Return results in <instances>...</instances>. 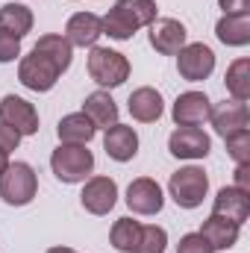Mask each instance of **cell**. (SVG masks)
Masks as SVG:
<instances>
[{
  "label": "cell",
  "mask_w": 250,
  "mask_h": 253,
  "mask_svg": "<svg viewBox=\"0 0 250 253\" xmlns=\"http://www.w3.org/2000/svg\"><path fill=\"white\" fill-rule=\"evenodd\" d=\"M83 112L88 115V121L94 124V129H109V126L118 124V106H115V100L106 91L88 94L85 103H83Z\"/></svg>",
  "instance_id": "cell-20"
},
{
  "label": "cell",
  "mask_w": 250,
  "mask_h": 253,
  "mask_svg": "<svg viewBox=\"0 0 250 253\" xmlns=\"http://www.w3.org/2000/svg\"><path fill=\"white\" fill-rule=\"evenodd\" d=\"M218 39L230 47H245L250 42V15L242 12V15H224L215 27Z\"/></svg>",
  "instance_id": "cell-22"
},
{
  "label": "cell",
  "mask_w": 250,
  "mask_h": 253,
  "mask_svg": "<svg viewBox=\"0 0 250 253\" xmlns=\"http://www.w3.org/2000/svg\"><path fill=\"white\" fill-rule=\"evenodd\" d=\"M227 88L242 103L250 97V59H236L227 68Z\"/></svg>",
  "instance_id": "cell-26"
},
{
  "label": "cell",
  "mask_w": 250,
  "mask_h": 253,
  "mask_svg": "<svg viewBox=\"0 0 250 253\" xmlns=\"http://www.w3.org/2000/svg\"><path fill=\"white\" fill-rule=\"evenodd\" d=\"M36 191H39V180L27 162L6 165V171L0 174V197L9 206H27L36 197Z\"/></svg>",
  "instance_id": "cell-3"
},
{
  "label": "cell",
  "mask_w": 250,
  "mask_h": 253,
  "mask_svg": "<svg viewBox=\"0 0 250 253\" xmlns=\"http://www.w3.org/2000/svg\"><path fill=\"white\" fill-rule=\"evenodd\" d=\"M174 121L180 126H200L203 121H209L212 115V103L203 91H186L174 100V109H171Z\"/></svg>",
  "instance_id": "cell-12"
},
{
  "label": "cell",
  "mask_w": 250,
  "mask_h": 253,
  "mask_svg": "<svg viewBox=\"0 0 250 253\" xmlns=\"http://www.w3.org/2000/svg\"><path fill=\"white\" fill-rule=\"evenodd\" d=\"M209 147H212V141L200 126H180L168 138V150L177 159H203L209 153Z\"/></svg>",
  "instance_id": "cell-9"
},
{
  "label": "cell",
  "mask_w": 250,
  "mask_h": 253,
  "mask_svg": "<svg viewBox=\"0 0 250 253\" xmlns=\"http://www.w3.org/2000/svg\"><path fill=\"white\" fill-rule=\"evenodd\" d=\"M103 36V21L91 12H80L68 21L65 27V39L71 42V47H94V42Z\"/></svg>",
  "instance_id": "cell-14"
},
{
  "label": "cell",
  "mask_w": 250,
  "mask_h": 253,
  "mask_svg": "<svg viewBox=\"0 0 250 253\" xmlns=\"http://www.w3.org/2000/svg\"><path fill=\"white\" fill-rule=\"evenodd\" d=\"M15 56H21V39L0 27V62H12Z\"/></svg>",
  "instance_id": "cell-29"
},
{
  "label": "cell",
  "mask_w": 250,
  "mask_h": 253,
  "mask_svg": "<svg viewBox=\"0 0 250 253\" xmlns=\"http://www.w3.org/2000/svg\"><path fill=\"white\" fill-rule=\"evenodd\" d=\"M200 236L209 242L212 251H230L239 242V224H233L221 215H209L200 227Z\"/></svg>",
  "instance_id": "cell-18"
},
{
  "label": "cell",
  "mask_w": 250,
  "mask_h": 253,
  "mask_svg": "<svg viewBox=\"0 0 250 253\" xmlns=\"http://www.w3.org/2000/svg\"><path fill=\"white\" fill-rule=\"evenodd\" d=\"M236 189L250 194V162H242V165L236 168Z\"/></svg>",
  "instance_id": "cell-32"
},
{
  "label": "cell",
  "mask_w": 250,
  "mask_h": 253,
  "mask_svg": "<svg viewBox=\"0 0 250 253\" xmlns=\"http://www.w3.org/2000/svg\"><path fill=\"white\" fill-rule=\"evenodd\" d=\"M47 253H77V251H71V248H50Z\"/></svg>",
  "instance_id": "cell-35"
},
{
  "label": "cell",
  "mask_w": 250,
  "mask_h": 253,
  "mask_svg": "<svg viewBox=\"0 0 250 253\" xmlns=\"http://www.w3.org/2000/svg\"><path fill=\"white\" fill-rule=\"evenodd\" d=\"M221 9L227 15H242V12H250V0H221Z\"/></svg>",
  "instance_id": "cell-33"
},
{
  "label": "cell",
  "mask_w": 250,
  "mask_h": 253,
  "mask_svg": "<svg viewBox=\"0 0 250 253\" xmlns=\"http://www.w3.org/2000/svg\"><path fill=\"white\" fill-rule=\"evenodd\" d=\"M83 206L91 212V215H109V209L115 206V200H118V186H115V180H109V177H91L88 183H85V189H83Z\"/></svg>",
  "instance_id": "cell-13"
},
{
  "label": "cell",
  "mask_w": 250,
  "mask_h": 253,
  "mask_svg": "<svg viewBox=\"0 0 250 253\" xmlns=\"http://www.w3.org/2000/svg\"><path fill=\"white\" fill-rule=\"evenodd\" d=\"M224 141H227V153H230L239 165H242V162H250V132L248 129H239V132L227 135Z\"/></svg>",
  "instance_id": "cell-28"
},
{
  "label": "cell",
  "mask_w": 250,
  "mask_h": 253,
  "mask_svg": "<svg viewBox=\"0 0 250 253\" xmlns=\"http://www.w3.org/2000/svg\"><path fill=\"white\" fill-rule=\"evenodd\" d=\"M100 21H103V36L126 42L138 27H150L156 21V3L153 0H118L112 12Z\"/></svg>",
  "instance_id": "cell-1"
},
{
  "label": "cell",
  "mask_w": 250,
  "mask_h": 253,
  "mask_svg": "<svg viewBox=\"0 0 250 253\" xmlns=\"http://www.w3.org/2000/svg\"><path fill=\"white\" fill-rule=\"evenodd\" d=\"M138 236H141V224L132 221V218H118L115 227H112V248L121 253H132L138 245Z\"/></svg>",
  "instance_id": "cell-25"
},
{
  "label": "cell",
  "mask_w": 250,
  "mask_h": 253,
  "mask_svg": "<svg viewBox=\"0 0 250 253\" xmlns=\"http://www.w3.org/2000/svg\"><path fill=\"white\" fill-rule=\"evenodd\" d=\"M209 121H212V126H215V132L218 135H233V132H239V129H248V106L242 103V100H224L218 109H212V115H209Z\"/></svg>",
  "instance_id": "cell-15"
},
{
  "label": "cell",
  "mask_w": 250,
  "mask_h": 253,
  "mask_svg": "<svg viewBox=\"0 0 250 253\" xmlns=\"http://www.w3.org/2000/svg\"><path fill=\"white\" fill-rule=\"evenodd\" d=\"M177 68H180V77H183V80L200 83V80H206V77L215 71V53H212L203 42L186 44V47L180 50V56H177Z\"/></svg>",
  "instance_id": "cell-8"
},
{
  "label": "cell",
  "mask_w": 250,
  "mask_h": 253,
  "mask_svg": "<svg viewBox=\"0 0 250 253\" xmlns=\"http://www.w3.org/2000/svg\"><path fill=\"white\" fill-rule=\"evenodd\" d=\"M0 27L21 39L33 30V12L21 3H3L0 6Z\"/></svg>",
  "instance_id": "cell-23"
},
{
  "label": "cell",
  "mask_w": 250,
  "mask_h": 253,
  "mask_svg": "<svg viewBox=\"0 0 250 253\" xmlns=\"http://www.w3.org/2000/svg\"><path fill=\"white\" fill-rule=\"evenodd\" d=\"M56 132H59V138H62V144H88L91 138H94V124L88 121V115L85 112H74V115H65L59 126H56Z\"/></svg>",
  "instance_id": "cell-21"
},
{
  "label": "cell",
  "mask_w": 250,
  "mask_h": 253,
  "mask_svg": "<svg viewBox=\"0 0 250 253\" xmlns=\"http://www.w3.org/2000/svg\"><path fill=\"white\" fill-rule=\"evenodd\" d=\"M212 215H221V218H227V221H233V224H245L250 215V194L245 191H239L236 186H230V189H221L218 191V197H215V209H212Z\"/></svg>",
  "instance_id": "cell-16"
},
{
  "label": "cell",
  "mask_w": 250,
  "mask_h": 253,
  "mask_svg": "<svg viewBox=\"0 0 250 253\" xmlns=\"http://www.w3.org/2000/svg\"><path fill=\"white\" fill-rule=\"evenodd\" d=\"M50 168L62 183H83L94 168V156L85 144H59L50 156Z\"/></svg>",
  "instance_id": "cell-2"
},
{
  "label": "cell",
  "mask_w": 250,
  "mask_h": 253,
  "mask_svg": "<svg viewBox=\"0 0 250 253\" xmlns=\"http://www.w3.org/2000/svg\"><path fill=\"white\" fill-rule=\"evenodd\" d=\"M18 141H21V135H18L9 124H3V121H0V150H6V153H9V150H15V147H18Z\"/></svg>",
  "instance_id": "cell-31"
},
{
  "label": "cell",
  "mask_w": 250,
  "mask_h": 253,
  "mask_svg": "<svg viewBox=\"0 0 250 253\" xmlns=\"http://www.w3.org/2000/svg\"><path fill=\"white\" fill-rule=\"evenodd\" d=\"M177 253H215L209 248V242L200 236V233H188L180 239V245H177Z\"/></svg>",
  "instance_id": "cell-30"
},
{
  "label": "cell",
  "mask_w": 250,
  "mask_h": 253,
  "mask_svg": "<svg viewBox=\"0 0 250 253\" xmlns=\"http://www.w3.org/2000/svg\"><path fill=\"white\" fill-rule=\"evenodd\" d=\"M126 109H129V115L135 118V121H141V124H153V121H159V115H162V94L156 91V88H135L132 94H129V103H126Z\"/></svg>",
  "instance_id": "cell-19"
},
{
  "label": "cell",
  "mask_w": 250,
  "mask_h": 253,
  "mask_svg": "<svg viewBox=\"0 0 250 253\" xmlns=\"http://www.w3.org/2000/svg\"><path fill=\"white\" fill-rule=\"evenodd\" d=\"M18 80L30 88V91H50L59 80V68L50 62L47 56H42L39 50H33L30 56L21 59L18 68Z\"/></svg>",
  "instance_id": "cell-6"
},
{
  "label": "cell",
  "mask_w": 250,
  "mask_h": 253,
  "mask_svg": "<svg viewBox=\"0 0 250 253\" xmlns=\"http://www.w3.org/2000/svg\"><path fill=\"white\" fill-rule=\"evenodd\" d=\"M150 44L156 53L177 56L186 47V27L174 18H159L150 24Z\"/></svg>",
  "instance_id": "cell-11"
},
{
  "label": "cell",
  "mask_w": 250,
  "mask_h": 253,
  "mask_svg": "<svg viewBox=\"0 0 250 253\" xmlns=\"http://www.w3.org/2000/svg\"><path fill=\"white\" fill-rule=\"evenodd\" d=\"M0 121L9 124L18 135L39 132V112L33 109V103H27L24 97H15V94H6L0 100Z\"/></svg>",
  "instance_id": "cell-7"
},
{
  "label": "cell",
  "mask_w": 250,
  "mask_h": 253,
  "mask_svg": "<svg viewBox=\"0 0 250 253\" xmlns=\"http://www.w3.org/2000/svg\"><path fill=\"white\" fill-rule=\"evenodd\" d=\"M168 245V233L162 227H141V236H138V245L132 253H165Z\"/></svg>",
  "instance_id": "cell-27"
},
{
  "label": "cell",
  "mask_w": 250,
  "mask_h": 253,
  "mask_svg": "<svg viewBox=\"0 0 250 253\" xmlns=\"http://www.w3.org/2000/svg\"><path fill=\"white\" fill-rule=\"evenodd\" d=\"M162 203H165V197H162V189H159L156 180L138 177V180L129 183V189H126V206L135 215H156L162 209Z\"/></svg>",
  "instance_id": "cell-10"
},
{
  "label": "cell",
  "mask_w": 250,
  "mask_h": 253,
  "mask_svg": "<svg viewBox=\"0 0 250 253\" xmlns=\"http://www.w3.org/2000/svg\"><path fill=\"white\" fill-rule=\"evenodd\" d=\"M103 150L115 159V162H129L135 153H138V135L132 126L115 124L106 129V138H103Z\"/></svg>",
  "instance_id": "cell-17"
},
{
  "label": "cell",
  "mask_w": 250,
  "mask_h": 253,
  "mask_svg": "<svg viewBox=\"0 0 250 253\" xmlns=\"http://www.w3.org/2000/svg\"><path fill=\"white\" fill-rule=\"evenodd\" d=\"M33 50H39L42 56H47L50 62L59 68V74H65L71 68V42L65 36H42Z\"/></svg>",
  "instance_id": "cell-24"
},
{
  "label": "cell",
  "mask_w": 250,
  "mask_h": 253,
  "mask_svg": "<svg viewBox=\"0 0 250 253\" xmlns=\"http://www.w3.org/2000/svg\"><path fill=\"white\" fill-rule=\"evenodd\" d=\"M6 165H9V153H6V150H0V174L6 171Z\"/></svg>",
  "instance_id": "cell-34"
},
{
  "label": "cell",
  "mask_w": 250,
  "mask_h": 253,
  "mask_svg": "<svg viewBox=\"0 0 250 253\" xmlns=\"http://www.w3.org/2000/svg\"><path fill=\"white\" fill-rule=\"evenodd\" d=\"M88 74L97 85L103 88H115L129 77V62L124 53L109 50V47H91L88 53Z\"/></svg>",
  "instance_id": "cell-4"
},
{
  "label": "cell",
  "mask_w": 250,
  "mask_h": 253,
  "mask_svg": "<svg viewBox=\"0 0 250 253\" xmlns=\"http://www.w3.org/2000/svg\"><path fill=\"white\" fill-rule=\"evenodd\" d=\"M168 191H171V197H174L177 206H183V209H197V206L203 203L206 191H209V180H206L203 168L188 165V168H180L177 174H171Z\"/></svg>",
  "instance_id": "cell-5"
}]
</instances>
